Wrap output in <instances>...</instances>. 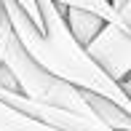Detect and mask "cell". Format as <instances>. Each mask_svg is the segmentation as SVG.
<instances>
[{"label": "cell", "instance_id": "6da1fadb", "mask_svg": "<svg viewBox=\"0 0 131 131\" xmlns=\"http://www.w3.org/2000/svg\"><path fill=\"white\" fill-rule=\"evenodd\" d=\"M38 5H40V16H43V29H38L27 19V14L21 11V5L16 0L3 3V14L11 24L14 38L19 40V46L48 75L70 83L72 88H78L83 94L102 96L115 107H121L126 115H131V99L123 91V86H118L112 78H107L104 70L72 38L67 19H64V3L38 0Z\"/></svg>", "mask_w": 131, "mask_h": 131}, {"label": "cell", "instance_id": "7a4b0ae2", "mask_svg": "<svg viewBox=\"0 0 131 131\" xmlns=\"http://www.w3.org/2000/svg\"><path fill=\"white\" fill-rule=\"evenodd\" d=\"M5 70L14 75L19 94L24 99L43 107H56V110H70V112H88L91 104L86 102L83 91L72 88L70 83L48 75L29 53L19 46V40L11 38L8 51H5Z\"/></svg>", "mask_w": 131, "mask_h": 131}, {"label": "cell", "instance_id": "3957f363", "mask_svg": "<svg viewBox=\"0 0 131 131\" xmlns=\"http://www.w3.org/2000/svg\"><path fill=\"white\" fill-rule=\"evenodd\" d=\"M86 51L118 86L131 78V0H118V16L104 24Z\"/></svg>", "mask_w": 131, "mask_h": 131}, {"label": "cell", "instance_id": "277c9868", "mask_svg": "<svg viewBox=\"0 0 131 131\" xmlns=\"http://www.w3.org/2000/svg\"><path fill=\"white\" fill-rule=\"evenodd\" d=\"M64 19H67V27L72 32V38L78 40L83 48H88L96 40V35L104 29V21L99 16H94L91 11L80 8L75 3H64Z\"/></svg>", "mask_w": 131, "mask_h": 131}, {"label": "cell", "instance_id": "5b68a950", "mask_svg": "<svg viewBox=\"0 0 131 131\" xmlns=\"http://www.w3.org/2000/svg\"><path fill=\"white\" fill-rule=\"evenodd\" d=\"M0 131H59V128L38 121V118H29L24 112L8 107L5 102H0Z\"/></svg>", "mask_w": 131, "mask_h": 131}, {"label": "cell", "instance_id": "8992f818", "mask_svg": "<svg viewBox=\"0 0 131 131\" xmlns=\"http://www.w3.org/2000/svg\"><path fill=\"white\" fill-rule=\"evenodd\" d=\"M11 38H14V32H11V24H8V19H5V14H3V19H0V70H3V64H5V51H8Z\"/></svg>", "mask_w": 131, "mask_h": 131}, {"label": "cell", "instance_id": "52a82bcc", "mask_svg": "<svg viewBox=\"0 0 131 131\" xmlns=\"http://www.w3.org/2000/svg\"><path fill=\"white\" fill-rule=\"evenodd\" d=\"M123 91H126V94H128V99H131V86H123Z\"/></svg>", "mask_w": 131, "mask_h": 131}, {"label": "cell", "instance_id": "ba28073f", "mask_svg": "<svg viewBox=\"0 0 131 131\" xmlns=\"http://www.w3.org/2000/svg\"><path fill=\"white\" fill-rule=\"evenodd\" d=\"M0 19H3V3H0Z\"/></svg>", "mask_w": 131, "mask_h": 131}, {"label": "cell", "instance_id": "9c48e42d", "mask_svg": "<svg viewBox=\"0 0 131 131\" xmlns=\"http://www.w3.org/2000/svg\"><path fill=\"white\" fill-rule=\"evenodd\" d=\"M123 86H131V78H128V80H126V83H123Z\"/></svg>", "mask_w": 131, "mask_h": 131}]
</instances>
